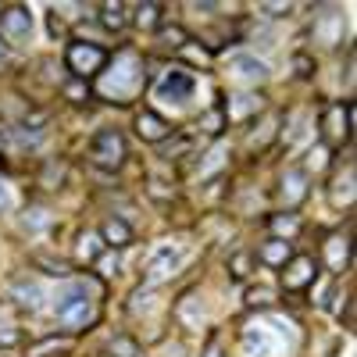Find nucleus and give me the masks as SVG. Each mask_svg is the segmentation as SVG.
Segmentation results:
<instances>
[{
    "label": "nucleus",
    "mask_w": 357,
    "mask_h": 357,
    "mask_svg": "<svg viewBox=\"0 0 357 357\" xmlns=\"http://www.w3.org/2000/svg\"><path fill=\"white\" fill-rule=\"evenodd\" d=\"M57 321L65 325L68 333H79L93 321V301H89V289L86 282H68L61 293H57V304H54Z\"/></svg>",
    "instance_id": "nucleus-1"
},
{
    "label": "nucleus",
    "mask_w": 357,
    "mask_h": 357,
    "mask_svg": "<svg viewBox=\"0 0 357 357\" xmlns=\"http://www.w3.org/2000/svg\"><path fill=\"white\" fill-rule=\"evenodd\" d=\"M111 54L100 47V43H82V40H72L68 50H65V68L72 72V79H93L107 68Z\"/></svg>",
    "instance_id": "nucleus-2"
},
{
    "label": "nucleus",
    "mask_w": 357,
    "mask_h": 357,
    "mask_svg": "<svg viewBox=\"0 0 357 357\" xmlns=\"http://www.w3.org/2000/svg\"><path fill=\"white\" fill-rule=\"evenodd\" d=\"M111 72H114V75H111V82L104 86V93L114 97L118 104H129L126 97H132L136 89L143 86V61H139L136 54L122 50V57H118V65H114Z\"/></svg>",
    "instance_id": "nucleus-3"
},
{
    "label": "nucleus",
    "mask_w": 357,
    "mask_h": 357,
    "mask_svg": "<svg viewBox=\"0 0 357 357\" xmlns=\"http://www.w3.org/2000/svg\"><path fill=\"white\" fill-rule=\"evenodd\" d=\"M89 158H93L97 168H107V172L122 168L126 158H129L122 132H118V129H100V132L93 136V143H89Z\"/></svg>",
    "instance_id": "nucleus-4"
},
{
    "label": "nucleus",
    "mask_w": 357,
    "mask_h": 357,
    "mask_svg": "<svg viewBox=\"0 0 357 357\" xmlns=\"http://www.w3.org/2000/svg\"><path fill=\"white\" fill-rule=\"evenodd\" d=\"M29 36H33V11L25 4L0 8V40L11 43V47H22Z\"/></svg>",
    "instance_id": "nucleus-5"
},
{
    "label": "nucleus",
    "mask_w": 357,
    "mask_h": 357,
    "mask_svg": "<svg viewBox=\"0 0 357 357\" xmlns=\"http://www.w3.org/2000/svg\"><path fill=\"white\" fill-rule=\"evenodd\" d=\"M350 126H354V114L347 104H329L321 114V139L329 146H340L350 139Z\"/></svg>",
    "instance_id": "nucleus-6"
},
{
    "label": "nucleus",
    "mask_w": 357,
    "mask_h": 357,
    "mask_svg": "<svg viewBox=\"0 0 357 357\" xmlns=\"http://www.w3.org/2000/svg\"><path fill=\"white\" fill-rule=\"evenodd\" d=\"M314 275H318V264H314L311 254H293V257L282 264V286H286V293L307 289V286L314 282Z\"/></svg>",
    "instance_id": "nucleus-7"
},
{
    "label": "nucleus",
    "mask_w": 357,
    "mask_h": 357,
    "mask_svg": "<svg viewBox=\"0 0 357 357\" xmlns=\"http://www.w3.org/2000/svg\"><path fill=\"white\" fill-rule=\"evenodd\" d=\"M193 75L186 72V68H172L165 79H161V86H158V97L161 100H175V104H186L190 97H193Z\"/></svg>",
    "instance_id": "nucleus-8"
},
{
    "label": "nucleus",
    "mask_w": 357,
    "mask_h": 357,
    "mask_svg": "<svg viewBox=\"0 0 357 357\" xmlns=\"http://www.w3.org/2000/svg\"><path fill=\"white\" fill-rule=\"evenodd\" d=\"M136 136L143 143H165L172 136V126L165 122V118L158 111H139L136 114Z\"/></svg>",
    "instance_id": "nucleus-9"
},
{
    "label": "nucleus",
    "mask_w": 357,
    "mask_h": 357,
    "mask_svg": "<svg viewBox=\"0 0 357 357\" xmlns=\"http://www.w3.org/2000/svg\"><path fill=\"white\" fill-rule=\"evenodd\" d=\"M100 240H104V247H129L132 240H136V232H132V225L126 222V218H107L104 225H100Z\"/></svg>",
    "instance_id": "nucleus-10"
},
{
    "label": "nucleus",
    "mask_w": 357,
    "mask_h": 357,
    "mask_svg": "<svg viewBox=\"0 0 357 357\" xmlns=\"http://www.w3.org/2000/svg\"><path fill=\"white\" fill-rule=\"evenodd\" d=\"M289 257H293V243L289 240H275V236H272V240H264L257 247V261L268 264V268H282Z\"/></svg>",
    "instance_id": "nucleus-11"
},
{
    "label": "nucleus",
    "mask_w": 357,
    "mask_h": 357,
    "mask_svg": "<svg viewBox=\"0 0 357 357\" xmlns=\"http://www.w3.org/2000/svg\"><path fill=\"white\" fill-rule=\"evenodd\" d=\"M8 296H11L22 311H36L40 301H43V289H40L36 282H29V279H15L11 289H8Z\"/></svg>",
    "instance_id": "nucleus-12"
},
{
    "label": "nucleus",
    "mask_w": 357,
    "mask_h": 357,
    "mask_svg": "<svg viewBox=\"0 0 357 357\" xmlns=\"http://www.w3.org/2000/svg\"><path fill=\"white\" fill-rule=\"evenodd\" d=\"M222 111H225V122H247L250 114L261 111V97H254V93H240V97H232L229 104H222Z\"/></svg>",
    "instance_id": "nucleus-13"
},
{
    "label": "nucleus",
    "mask_w": 357,
    "mask_h": 357,
    "mask_svg": "<svg viewBox=\"0 0 357 357\" xmlns=\"http://www.w3.org/2000/svg\"><path fill=\"white\" fill-rule=\"evenodd\" d=\"M304 197H307V172L304 168L286 172L282 175V200H286V207H296Z\"/></svg>",
    "instance_id": "nucleus-14"
},
{
    "label": "nucleus",
    "mask_w": 357,
    "mask_h": 357,
    "mask_svg": "<svg viewBox=\"0 0 357 357\" xmlns=\"http://www.w3.org/2000/svg\"><path fill=\"white\" fill-rule=\"evenodd\" d=\"M325 257H329L333 272H343V268L350 264V240L347 236H333V240L325 243Z\"/></svg>",
    "instance_id": "nucleus-15"
},
{
    "label": "nucleus",
    "mask_w": 357,
    "mask_h": 357,
    "mask_svg": "<svg viewBox=\"0 0 357 357\" xmlns=\"http://www.w3.org/2000/svg\"><path fill=\"white\" fill-rule=\"evenodd\" d=\"M126 11L129 8L118 4V0H114V4H100V25L107 29V33H122V29L129 25V15Z\"/></svg>",
    "instance_id": "nucleus-16"
},
{
    "label": "nucleus",
    "mask_w": 357,
    "mask_h": 357,
    "mask_svg": "<svg viewBox=\"0 0 357 357\" xmlns=\"http://www.w3.org/2000/svg\"><path fill=\"white\" fill-rule=\"evenodd\" d=\"M75 254H79V261H100V254H104V240H100V232H82L79 236V243H75Z\"/></svg>",
    "instance_id": "nucleus-17"
},
{
    "label": "nucleus",
    "mask_w": 357,
    "mask_h": 357,
    "mask_svg": "<svg viewBox=\"0 0 357 357\" xmlns=\"http://www.w3.org/2000/svg\"><path fill=\"white\" fill-rule=\"evenodd\" d=\"M268 229L275 232V240H293V236L301 232V218H296L293 211H286V215H272V218H268Z\"/></svg>",
    "instance_id": "nucleus-18"
},
{
    "label": "nucleus",
    "mask_w": 357,
    "mask_h": 357,
    "mask_svg": "<svg viewBox=\"0 0 357 357\" xmlns=\"http://www.w3.org/2000/svg\"><path fill=\"white\" fill-rule=\"evenodd\" d=\"M33 268H40V272H47L54 279H68L72 275L68 261H57V257H47V254H33Z\"/></svg>",
    "instance_id": "nucleus-19"
},
{
    "label": "nucleus",
    "mask_w": 357,
    "mask_h": 357,
    "mask_svg": "<svg viewBox=\"0 0 357 357\" xmlns=\"http://www.w3.org/2000/svg\"><path fill=\"white\" fill-rule=\"evenodd\" d=\"M68 350H72V340L68 336H50L43 343L29 347V357H50V354H68Z\"/></svg>",
    "instance_id": "nucleus-20"
},
{
    "label": "nucleus",
    "mask_w": 357,
    "mask_h": 357,
    "mask_svg": "<svg viewBox=\"0 0 357 357\" xmlns=\"http://www.w3.org/2000/svg\"><path fill=\"white\" fill-rule=\"evenodd\" d=\"M161 4H151V0H146V4H136V15H132V22L139 25V29H158L161 25Z\"/></svg>",
    "instance_id": "nucleus-21"
},
{
    "label": "nucleus",
    "mask_w": 357,
    "mask_h": 357,
    "mask_svg": "<svg viewBox=\"0 0 357 357\" xmlns=\"http://www.w3.org/2000/svg\"><path fill=\"white\" fill-rule=\"evenodd\" d=\"M107 357H139V343L126 333H118L111 343H107Z\"/></svg>",
    "instance_id": "nucleus-22"
},
{
    "label": "nucleus",
    "mask_w": 357,
    "mask_h": 357,
    "mask_svg": "<svg viewBox=\"0 0 357 357\" xmlns=\"http://www.w3.org/2000/svg\"><path fill=\"white\" fill-rule=\"evenodd\" d=\"M158 40L165 43V47H172V50H183L186 43H190V33L183 25H161V33H158Z\"/></svg>",
    "instance_id": "nucleus-23"
},
{
    "label": "nucleus",
    "mask_w": 357,
    "mask_h": 357,
    "mask_svg": "<svg viewBox=\"0 0 357 357\" xmlns=\"http://www.w3.org/2000/svg\"><path fill=\"white\" fill-rule=\"evenodd\" d=\"M175 268V250H158V257L151 261V268H146V272H151V282H158V279H165L168 272Z\"/></svg>",
    "instance_id": "nucleus-24"
},
{
    "label": "nucleus",
    "mask_w": 357,
    "mask_h": 357,
    "mask_svg": "<svg viewBox=\"0 0 357 357\" xmlns=\"http://www.w3.org/2000/svg\"><path fill=\"white\" fill-rule=\"evenodd\" d=\"M236 72H240L243 79H264L268 75V68L257 61V57H236V65H232Z\"/></svg>",
    "instance_id": "nucleus-25"
},
{
    "label": "nucleus",
    "mask_w": 357,
    "mask_h": 357,
    "mask_svg": "<svg viewBox=\"0 0 357 357\" xmlns=\"http://www.w3.org/2000/svg\"><path fill=\"white\" fill-rule=\"evenodd\" d=\"M243 350H247V357H268V336L264 333H243Z\"/></svg>",
    "instance_id": "nucleus-26"
},
{
    "label": "nucleus",
    "mask_w": 357,
    "mask_h": 357,
    "mask_svg": "<svg viewBox=\"0 0 357 357\" xmlns=\"http://www.w3.org/2000/svg\"><path fill=\"white\" fill-rule=\"evenodd\" d=\"M222 126H225V111H222V104L200 118V129H204L207 136H218V132H222Z\"/></svg>",
    "instance_id": "nucleus-27"
},
{
    "label": "nucleus",
    "mask_w": 357,
    "mask_h": 357,
    "mask_svg": "<svg viewBox=\"0 0 357 357\" xmlns=\"http://www.w3.org/2000/svg\"><path fill=\"white\" fill-rule=\"evenodd\" d=\"M275 301V289H268V286H250L247 289V304L250 307H268Z\"/></svg>",
    "instance_id": "nucleus-28"
},
{
    "label": "nucleus",
    "mask_w": 357,
    "mask_h": 357,
    "mask_svg": "<svg viewBox=\"0 0 357 357\" xmlns=\"http://www.w3.org/2000/svg\"><path fill=\"white\" fill-rule=\"evenodd\" d=\"M65 97H68L72 104H86V100H89V89L82 86V79H72V82H65Z\"/></svg>",
    "instance_id": "nucleus-29"
},
{
    "label": "nucleus",
    "mask_w": 357,
    "mask_h": 357,
    "mask_svg": "<svg viewBox=\"0 0 357 357\" xmlns=\"http://www.w3.org/2000/svg\"><path fill=\"white\" fill-rule=\"evenodd\" d=\"M22 343V329H15V325H0V350H11Z\"/></svg>",
    "instance_id": "nucleus-30"
},
{
    "label": "nucleus",
    "mask_w": 357,
    "mask_h": 357,
    "mask_svg": "<svg viewBox=\"0 0 357 357\" xmlns=\"http://www.w3.org/2000/svg\"><path fill=\"white\" fill-rule=\"evenodd\" d=\"M293 68H296V75H301V79H311L314 75V61H311L307 54H296L293 57Z\"/></svg>",
    "instance_id": "nucleus-31"
},
{
    "label": "nucleus",
    "mask_w": 357,
    "mask_h": 357,
    "mask_svg": "<svg viewBox=\"0 0 357 357\" xmlns=\"http://www.w3.org/2000/svg\"><path fill=\"white\" fill-rule=\"evenodd\" d=\"M247 264H250V254H236L232 264H229L232 268V279H243L247 275Z\"/></svg>",
    "instance_id": "nucleus-32"
},
{
    "label": "nucleus",
    "mask_w": 357,
    "mask_h": 357,
    "mask_svg": "<svg viewBox=\"0 0 357 357\" xmlns=\"http://www.w3.org/2000/svg\"><path fill=\"white\" fill-rule=\"evenodd\" d=\"M47 29H50V36H65V18L57 11H50L47 15Z\"/></svg>",
    "instance_id": "nucleus-33"
},
{
    "label": "nucleus",
    "mask_w": 357,
    "mask_h": 357,
    "mask_svg": "<svg viewBox=\"0 0 357 357\" xmlns=\"http://www.w3.org/2000/svg\"><path fill=\"white\" fill-rule=\"evenodd\" d=\"M261 11H264V15H272V18H279V15H289L293 4H261Z\"/></svg>",
    "instance_id": "nucleus-34"
},
{
    "label": "nucleus",
    "mask_w": 357,
    "mask_h": 357,
    "mask_svg": "<svg viewBox=\"0 0 357 357\" xmlns=\"http://www.w3.org/2000/svg\"><path fill=\"white\" fill-rule=\"evenodd\" d=\"M347 329H354V301H347V318H343Z\"/></svg>",
    "instance_id": "nucleus-35"
},
{
    "label": "nucleus",
    "mask_w": 357,
    "mask_h": 357,
    "mask_svg": "<svg viewBox=\"0 0 357 357\" xmlns=\"http://www.w3.org/2000/svg\"><path fill=\"white\" fill-rule=\"evenodd\" d=\"M8 207V190H4V183H0V211Z\"/></svg>",
    "instance_id": "nucleus-36"
},
{
    "label": "nucleus",
    "mask_w": 357,
    "mask_h": 357,
    "mask_svg": "<svg viewBox=\"0 0 357 357\" xmlns=\"http://www.w3.org/2000/svg\"><path fill=\"white\" fill-rule=\"evenodd\" d=\"M204 357H222V350H218V347H211V350H207Z\"/></svg>",
    "instance_id": "nucleus-37"
},
{
    "label": "nucleus",
    "mask_w": 357,
    "mask_h": 357,
    "mask_svg": "<svg viewBox=\"0 0 357 357\" xmlns=\"http://www.w3.org/2000/svg\"><path fill=\"white\" fill-rule=\"evenodd\" d=\"M0 57H4V47H0Z\"/></svg>",
    "instance_id": "nucleus-38"
}]
</instances>
